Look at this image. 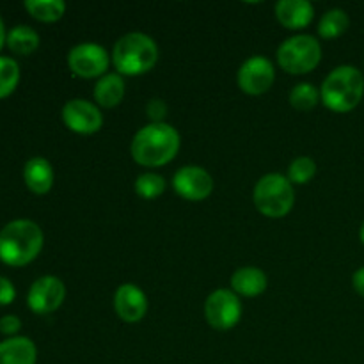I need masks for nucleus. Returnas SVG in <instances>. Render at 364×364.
<instances>
[{
  "mask_svg": "<svg viewBox=\"0 0 364 364\" xmlns=\"http://www.w3.org/2000/svg\"><path fill=\"white\" fill-rule=\"evenodd\" d=\"M276 80L274 64L265 55H252L245 60L237 73V84L244 92L252 96L263 95Z\"/></svg>",
  "mask_w": 364,
  "mask_h": 364,
  "instance_id": "9",
  "label": "nucleus"
},
{
  "mask_svg": "<svg viewBox=\"0 0 364 364\" xmlns=\"http://www.w3.org/2000/svg\"><path fill=\"white\" fill-rule=\"evenodd\" d=\"M127 92V85H124L123 75L119 73H105L102 78H98L95 85V96L96 103L105 109H112V107L119 105Z\"/></svg>",
  "mask_w": 364,
  "mask_h": 364,
  "instance_id": "18",
  "label": "nucleus"
},
{
  "mask_svg": "<svg viewBox=\"0 0 364 364\" xmlns=\"http://www.w3.org/2000/svg\"><path fill=\"white\" fill-rule=\"evenodd\" d=\"M16 297V290H14L13 283L7 277L0 276V306H9Z\"/></svg>",
  "mask_w": 364,
  "mask_h": 364,
  "instance_id": "27",
  "label": "nucleus"
},
{
  "mask_svg": "<svg viewBox=\"0 0 364 364\" xmlns=\"http://www.w3.org/2000/svg\"><path fill=\"white\" fill-rule=\"evenodd\" d=\"M25 9L36 20L52 23L63 18L66 4L63 0H25Z\"/></svg>",
  "mask_w": 364,
  "mask_h": 364,
  "instance_id": "20",
  "label": "nucleus"
},
{
  "mask_svg": "<svg viewBox=\"0 0 364 364\" xmlns=\"http://www.w3.org/2000/svg\"><path fill=\"white\" fill-rule=\"evenodd\" d=\"M43 244L45 235L34 220H11L0 230V259L6 265L23 267L38 258Z\"/></svg>",
  "mask_w": 364,
  "mask_h": 364,
  "instance_id": "2",
  "label": "nucleus"
},
{
  "mask_svg": "<svg viewBox=\"0 0 364 364\" xmlns=\"http://www.w3.org/2000/svg\"><path fill=\"white\" fill-rule=\"evenodd\" d=\"M352 284H354V290L364 297V267L355 270V274L352 276Z\"/></svg>",
  "mask_w": 364,
  "mask_h": 364,
  "instance_id": "29",
  "label": "nucleus"
},
{
  "mask_svg": "<svg viewBox=\"0 0 364 364\" xmlns=\"http://www.w3.org/2000/svg\"><path fill=\"white\" fill-rule=\"evenodd\" d=\"M21 329V322L18 316L6 315L0 318V333L4 334H16Z\"/></svg>",
  "mask_w": 364,
  "mask_h": 364,
  "instance_id": "28",
  "label": "nucleus"
},
{
  "mask_svg": "<svg viewBox=\"0 0 364 364\" xmlns=\"http://www.w3.org/2000/svg\"><path fill=\"white\" fill-rule=\"evenodd\" d=\"M322 59L318 39L309 34H297L281 43L277 48V63L287 73L304 75L315 70Z\"/></svg>",
  "mask_w": 364,
  "mask_h": 364,
  "instance_id": "6",
  "label": "nucleus"
},
{
  "mask_svg": "<svg viewBox=\"0 0 364 364\" xmlns=\"http://www.w3.org/2000/svg\"><path fill=\"white\" fill-rule=\"evenodd\" d=\"M159 60L155 39L142 32H128L117 39L112 50V63L117 73L127 77L148 73Z\"/></svg>",
  "mask_w": 364,
  "mask_h": 364,
  "instance_id": "4",
  "label": "nucleus"
},
{
  "mask_svg": "<svg viewBox=\"0 0 364 364\" xmlns=\"http://www.w3.org/2000/svg\"><path fill=\"white\" fill-rule=\"evenodd\" d=\"M252 201L262 215L270 219H281L288 215L295 205V191L287 176L270 173L259 178L252 191Z\"/></svg>",
  "mask_w": 364,
  "mask_h": 364,
  "instance_id": "5",
  "label": "nucleus"
},
{
  "mask_svg": "<svg viewBox=\"0 0 364 364\" xmlns=\"http://www.w3.org/2000/svg\"><path fill=\"white\" fill-rule=\"evenodd\" d=\"M6 38H7V34H6V28H4V21H2V16H0V50H2L4 43H6Z\"/></svg>",
  "mask_w": 364,
  "mask_h": 364,
  "instance_id": "30",
  "label": "nucleus"
},
{
  "mask_svg": "<svg viewBox=\"0 0 364 364\" xmlns=\"http://www.w3.org/2000/svg\"><path fill=\"white\" fill-rule=\"evenodd\" d=\"M166 180L164 176L156 173H144L135 180V194L139 198L146 199V201H151V199L160 198L166 191Z\"/></svg>",
  "mask_w": 364,
  "mask_h": 364,
  "instance_id": "23",
  "label": "nucleus"
},
{
  "mask_svg": "<svg viewBox=\"0 0 364 364\" xmlns=\"http://www.w3.org/2000/svg\"><path fill=\"white\" fill-rule=\"evenodd\" d=\"M359 237H361V242L364 244V223H363V226H361V231H359Z\"/></svg>",
  "mask_w": 364,
  "mask_h": 364,
  "instance_id": "31",
  "label": "nucleus"
},
{
  "mask_svg": "<svg viewBox=\"0 0 364 364\" xmlns=\"http://www.w3.org/2000/svg\"><path fill=\"white\" fill-rule=\"evenodd\" d=\"M6 45L16 55H31L39 46V34L28 25H16L7 32Z\"/></svg>",
  "mask_w": 364,
  "mask_h": 364,
  "instance_id": "19",
  "label": "nucleus"
},
{
  "mask_svg": "<svg viewBox=\"0 0 364 364\" xmlns=\"http://www.w3.org/2000/svg\"><path fill=\"white\" fill-rule=\"evenodd\" d=\"M269 287L267 274L258 267H242L231 276V288L242 297H258Z\"/></svg>",
  "mask_w": 364,
  "mask_h": 364,
  "instance_id": "15",
  "label": "nucleus"
},
{
  "mask_svg": "<svg viewBox=\"0 0 364 364\" xmlns=\"http://www.w3.org/2000/svg\"><path fill=\"white\" fill-rule=\"evenodd\" d=\"M316 174L315 160L309 156H297L288 167V180L291 185H304Z\"/></svg>",
  "mask_w": 364,
  "mask_h": 364,
  "instance_id": "25",
  "label": "nucleus"
},
{
  "mask_svg": "<svg viewBox=\"0 0 364 364\" xmlns=\"http://www.w3.org/2000/svg\"><path fill=\"white\" fill-rule=\"evenodd\" d=\"M25 185L34 194H46L53 185V167L43 156H34L23 167Z\"/></svg>",
  "mask_w": 364,
  "mask_h": 364,
  "instance_id": "16",
  "label": "nucleus"
},
{
  "mask_svg": "<svg viewBox=\"0 0 364 364\" xmlns=\"http://www.w3.org/2000/svg\"><path fill=\"white\" fill-rule=\"evenodd\" d=\"M146 114L151 119V123H164V117L167 114V105L164 100L160 98H153L149 100V103L146 105Z\"/></svg>",
  "mask_w": 364,
  "mask_h": 364,
  "instance_id": "26",
  "label": "nucleus"
},
{
  "mask_svg": "<svg viewBox=\"0 0 364 364\" xmlns=\"http://www.w3.org/2000/svg\"><path fill=\"white\" fill-rule=\"evenodd\" d=\"M63 121L75 134L91 135L100 132L103 124V116L98 105L87 102V100L75 98L63 107Z\"/></svg>",
  "mask_w": 364,
  "mask_h": 364,
  "instance_id": "12",
  "label": "nucleus"
},
{
  "mask_svg": "<svg viewBox=\"0 0 364 364\" xmlns=\"http://www.w3.org/2000/svg\"><path fill=\"white\" fill-rule=\"evenodd\" d=\"M110 55L98 43H80L68 53V66L82 78H102L109 70Z\"/></svg>",
  "mask_w": 364,
  "mask_h": 364,
  "instance_id": "8",
  "label": "nucleus"
},
{
  "mask_svg": "<svg viewBox=\"0 0 364 364\" xmlns=\"http://www.w3.org/2000/svg\"><path fill=\"white\" fill-rule=\"evenodd\" d=\"M66 299V287L63 281L55 276H43L32 283L31 290L27 295V304L36 315H48Z\"/></svg>",
  "mask_w": 364,
  "mask_h": 364,
  "instance_id": "10",
  "label": "nucleus"
},
{
  "mask_svg": "<svg viewBox=\"0 0 364 364\" xmlns=\"http://www.w3.org/2000/svg\"><path fill=\"white\" fill-rule=\"evenodd\" d=\"M180 144V134L173 124L149 123L135 134L130 151L139 166L160 167L178 155Z\"/></svg>",
  "mask_w": 364,
  "mask_h": 364,
  "instance_id": "1",
  "label": "nucleus"
},
{
  "mask_svg": "<svg viewBox=\"0 0 364 364\" xmlns=\"http://www.w3.org/2000/svg\"><path fill=\"white\" fill-rule=\"evenodd\" d=\"M364 95V77L355 66H338L331 71L320 89V100L334 112H350Z\"/></svg>",
  "mask_w": 364,
  "mask_h": 364,
  "instance_id": "3",
  "label": "nucleus"
},
{
  "mask_svg": "<svg viewBox=\"0 0 364 364\" xmlns=\"http://www.w3.org/2000/svg\"><path fill=\"white\" fill-rule=\"evenodd\" d=\"M350 25V18L348 14L345 13L343 9H331L327 11L326 14L322 16L318 23V34L326 39H333L338 38V36L345 34Z\"/></svg>",
  "mask_w": 364,
  "mask_h": 364,
  "instance_id": "21",
  "label": "nucleus"
},
{
  "mask_svg": "<svg viewBox=\"0 0 364 364\" xmlns=\"http://www.w3.org/2000/svg\"><path fill=\"white\" fill-rule=\"evenodd\" d=\"M320 102V91L309 82H301V84L295 85L290 91V103L294 109L302 110H311L318 105Z\"/></svg>",
  "mask_w": 364,
  "mask_h": 364,
  "instance_id": "22",
  "label": "nucleus"
},
{
  "mask_svg": "<svg viewBox=\"0 0 364 364\" xmlns=\"http://www.w3.org/2000/svg\"><path fill=\"white\" fill-rule=\"evenodd\" d=\"M205 316L210 327L215 331H230L240 322L242 302L231 290H215L205 302Z\"/></svg>",
  "mask_w": 364,
  "mask_h": 364,
  "instance_id": "7",
  "label": "nucleus"
},
{
  "mask_svg": "<svg viewBox=\"0 0 364 364\" xmlns=\"http://www.w3.org/2000/svg\"><path fill=\"white\" fill-rule=\"evenodd\" d=\"M38 350L34 341L14 336L0 343V364H36Z\"/></svg>",
  "mask_w": 364,
  "mask_h": 364,
  "instance_id": "17",
  "label": "nucleus"
},
{
  "mask_svg": "<svg viewBox=\"0 0 364 364\" xmlns=\"http://www.w3.org/2000/svg\"><path fill=\"white\" fill-rule=\"evenodd\" d=\"M114 309L123 322L135 323L144 318L148 311V299L141 288L132 283H124L114 295Z\"/></svg>",
  "mask_w": 364,
  "mask_h": 364,
  "instance_id": "13",
  "label": "nucleus"
},
{
  "mask_svg": "<svg viewBox=\"0 0 364 364\" xmlns=\"http://www.w3.org/2000/svg\"><path fill=\"white\" fill-rule=\"evenodd\" d=\"M276 16L283 27L299 31L311 23L315 7L308 0H279L276 4Z\"/></svg>",
  "mask_w": 364,
  "mask_h": 364,
  "instance_id": "14",
  "label": "nucleus"
},
{
  "mask_svg": "<svg viewBox=\"0 0 364 364\" xmlns=\"http://www.w3.org/2000/svg\"><path fill=\"white\" fill-rule=\"evenodd\" d=\"M20 82V66L11 57H0V100L7 98Z\"/></svg>",
  "mask_w": 364,
  "mask_h": 364,
  "instance_id": "24",
  "label": "nucleus"
},
{
  "mask_svg": "<svg viewBox=\"0 0 364 364\" xmlns=\"http://www.w3.org/2000/svg\"><path fill=\"white\" fill-rule=\"evenodd\" d=\"M173 187L180 198L187 201H205L213 191V178L199 166H185L176 171Z\"/></svg>",
  "mask_w": 364,
  "mask_h": 364,
  "instance_id": "11",
  "label": "nucleus"
}]
</instances>
